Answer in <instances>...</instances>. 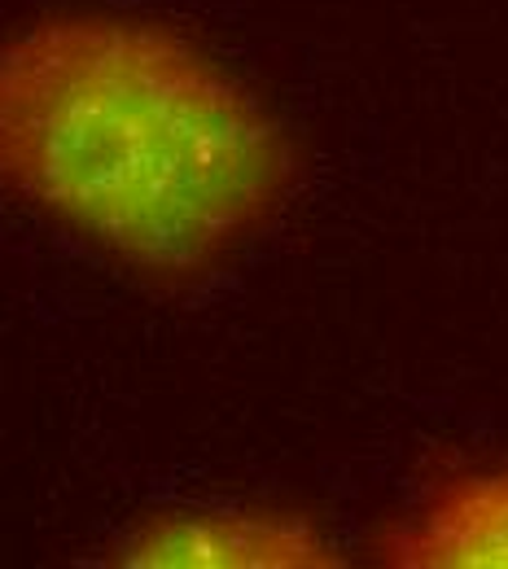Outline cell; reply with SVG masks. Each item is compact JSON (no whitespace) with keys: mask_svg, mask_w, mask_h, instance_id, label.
<instances>
[{"mask_svg":"<svg viewBox=\"0 0 508 569\" xmlns=\"http://www.w3.org/2000/svg\"><path fill=\"white\" fill-rule=\"evenodd\" d=\"M106 561L128 569H325L338 566V543L298 508L171 503L132 521Z\"/></svg>","mask_w":508,"mask_h":569,"instance_id":"2","label":"cell"},{"mask_svg":"<svg viewBox=\"0 0 508 569\" xmlns=\"http://www.w3.org/2000/svg\"><path fill=\"white\" fill-rule=\"evenodd\" d=\"M404 569H508V460L460 465L430 482L386 535Z\"/></svg>","mask_w":508,"mask_h":569,"instance_id":"3","label":"cell"},{"mask_svg":"<svg viewBox=\"0 0 508 569\" xmlns=\"http://www.w3.org/2000/svg\"><path fill=\"white\" fill-rule=\"evenodd\" d=\"M290 128L171 22L71 9L0 31V198L153 289L219 277L286 211Z\"/></svg>","mask_w":508,"mask_h":569,"instance_id":"1","label":"cell"}]
</instances>
